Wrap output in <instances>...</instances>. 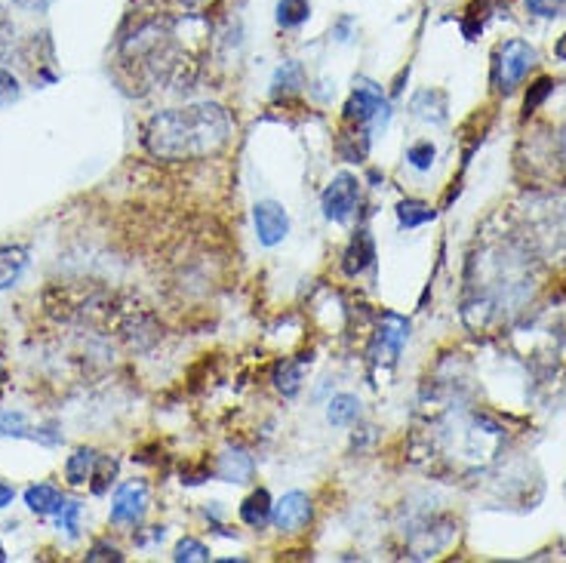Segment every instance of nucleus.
Here are the masks:
<instances>
[{
  "label": "nucleus",
  "mask_w": 566,
  "mask_h": 563,
  "mask_svg": "<svg viewBox=\"0 0 566 563\" xmlns=\"http://www.w3.org/2000/svg\"><path fill=\"white\" fill-rule=\"evenodd\" d=\"M536 253L520 234L487 240L468 262L462 317L471 330L508 324L530 302L536 284Z\"/></svg>",
  "instance_id": "f257e3e1"
},
{
  "label": "nucleus",
  "mask_w": 566,
  "mask_h": 563,
  "mask_svg": "<svg viewBox=\"0 0 566 563\" xmlns=\"http://www.w3.org/2000/svg\"><path fill=\"white\" fill-rule=\"evenodd\" d=\"M231 139V120L216 102H194L160 111L148 120L145 145L164 160H197L222 151Z\"/></svg>",
  "instance_id": "f03ea898"
},
{
  "label": "nucleus",
  "mask_w": 566,
  "mask_h": 563,
  "mask_svg": "<svg viewBox=\"0 0 566 563\" xmlns=\"http://www.w3.org/2000/svg\"><path fill=\"white\" fill-rule=\"evenodd\" d=\"M505 447V428L480 410L456 407L431 431V450L456 477L487 471Z\"/></svg>",
  "instance_id": "7ed1b4c3"
},
{
  "label": "nucleus",
  "mask_w": 566,
  "mask_h": 563,
  "mask_svg": "<svg viewBox=\"0 0 566 563\" xmlns=\"http://www.w3.org/2000/svg\"><path fill=\"white\" fill-rule=\"evenodd\" d=\"M520 219V240L536 259L566 262V197H530Z\"/></svg>",
  "instance_id": "20e7f679"
},
{
  "label": "nucleus",
  "mask_w": 566,
  "mask_h": 563,
  "mask_svg": "<svg viewBox=\"0 0 566 563\" xmlns=\"http://www.w3.org/2000/svg\"><path fill=\"white\" fill-rule=\"evenodd\" d=\"M539 62V53L527 44V40H508V44L499 50V59H496V87L502 93H514L523 77H527Z\"/></svg>",
  "instance_id": "39448f33"
},
{
  "label": "nucleus",
  "mask_w": 566,
  "mask_h": 563,
  "mask_svg": "<svg viewBox=\"0 0 566 563\" xmlns=\"http://www.w3.org/2000/svg\"><path fill=\"white\" fill-rule=\"evenodd\" d=\"M345 117L354 120L357 127L367 130V127H385L391 111H388V102H385V96L376 84H363L351 93V99L345 105Z\"/></svg>",
  "instance_id": "423d86ee"
},
{
  "label": "nucleus",
  "mask_w": 566,
  "mask_h": 563,
  "mask_svg": "<svg viewBox=\"0 0 566 563\" xmlns=\"http://www.w3.org/2000/svg\"><path fill=\"white\" fill-rule=\"evenodd\" d=\"M357 200H360V182H357V176L339 173V176L327 185L323 197H320L323 216H327L330 222L345 225V222L354 216V210H357Z\"/></svg>",
  "instance_id": "0eeeda50"
},
{
  "label": "nucleus",
  "mask_w": 566,
  "mask_h": 563,
  "mask_svg": "<svg viewBox=\"0 0 566 563\" xmlns=\"http://www.w3.org/2000/svg\"><path fill=\"white\" fill-rule=\"evenodd\" d=\"M145 508H148V487L142 480H127V484H120L117 493H114V502H111V524H127V527H136L139 520L145 517Z\"/></svg>",
  "instance_id": "6e6552de"
},
{
  "label": "nucleus",
  "mask_w": 566,
  "mask_h": 563,
  "mask_svg": "<svg viewBox=\"0 0 566 563\" xmlns=\"http://www.w3.org/2000/svg\"><path fill=\"white\" fill-rule=\"evenodd\" d=\"M253 222H256V237L262 247H277L280 240L290 234V216L277 200H262V204H256Z\"/></svg>",
  "instance_id": "1a4fd4ad"
},
{
  "label": "nucleus",
  "mask_w": 566,
  "mask_h": 563,
  "mask_svg": "<svg viewBox=\"0 0 566 563\" xmlns=\"http://www.w3.org/2000/svg\"><path fill=\"white\" fill-rule=\"evenodd\" d=\"M407 336H410L407 320L397 317V314H385L382 327L376 333V342H373V360H376V364H382V360H385V364H394L403 342H407Z\"/></svg>",
  "instance_id": "9d476101"
},
{
  "label": "nucleus",
  "mask_w": 566,
  "mask_h": 563,
  "mask_svg": "<svg viewBox=\"0 0 566 563\" xmlns=\"http://www.w3.org/2000/svg\"><path fill=\"white\" fill-rule=\"evenodd\" d=\"M271 520L280 533H296L311 520V499L305 493H287L271 511Z\"/></svg>",
  "instance_id": "9b49d317"
},
{
  "label": "nucleus",
  "mask_w": 566,
  "mask_h": 563,
  "mask_svg": "<svg viewBox=\"0 0 566 563\" xmlns=\"http://www.w3.org/2000/svg\"><path fill=\"white\" fill-rule=\"evenodd\" d=\"M376 259V244H373V237L370 231H357V237L351 240V247L345 253V274H360V271H367Z\"/></svg>",
  "instance_id": "f8f14e48"
},
{
  "label": "nucleus",
  "mask_w": 566,
  "mask_h": 563,
  "mask_svg": "<svg viewBox=\"0 0 566 563\" xmlns=\"http://www.w3.org/2000/svg\"><path fill=\"white\" fill-rule=\"evenodd\" d=\"M96 465H99V453L96 450H77L68 465H65V477L71 487H84L96 477Z\"/></svg>",
  "instance_id": "ddd939ff"
},
{
  "label": "nucleus",
  "mask_w": 566,
  "mask_h": 563,
  "mask_svg": "<svg viewBox=\"0 0 566 563\" xmlns=\"http://www.w3.org/2000/svg\"><path fill=\"white\" fill-rule=\"evenodd\" d=\"M28 265V253L22 247H0V290H10Z\"/></svg>",
  "instance_id": "4468645a"
},
{
  "label": "nucleus",
  "mask_w": 566,
  "mask_h": 563,
  "mask_svg": "<svg viewBox=\"0 0 566 563\" xmlns=\"http://www.w3.org/2000/svg\"><path fill=\"white\" fill-rule=\"evenodd\" d=\"M62 493L50 484H37V487H28L25 490V505L34 511V514H56L62 508Z\"/></svg>",
  "instance_id": "2eb2a0df"
},
{
  "label": "nucleus",
  "mask_w": 566,
  "mask_h": 563,
  "mask_svg": "<svg viewBox=\"0 0 566 563\" xmlns=\"http://www.w3.org/2000/svg\"><path fill=\"white\" fill-rule=\"evenodd\" d=\"M327 419L336 428H348L360 419V400L354 394H336L327 407Z\"/></svg>",
  "instance_id": "dca6fc26"
},
{
  "label": "nucleus",
  "mask_w": 566,
  "mask_h": 563,
  "mask_svg": "<svg viewBox=\"0 0 566 563\" xmlns=\"http://www.w3.org/2000/svg\"><path fill=\"white\" fill-rule=\"evenodd\" d=\"M271 511H274V505L265 490H256L244 505H240V517H244L247 527H265L271 520Z\"/></svg>",
  "instance_id": "f3484780"
},
{
  "label": "nucleus",
  "mask_w": 566,
  "mask_h": 563,
  "mask_svg": "<svg viewBox=\"0 0 566 563\" xmlns=\"http://www.w3.org/2000/svg\"><path fill=\"white\" fill-rule=\"evenodd\" d=\"M308 16H311L308 0H277V25L280 28H299L302 22H308Z\"/></svg>",
  "instance_id": "a211bd4d"
},
{
  "label": "nucleus",
  "mask_w": 566,
  "mask_h": 563,
  "mask_svg": "<svg viewBox=\"0 0 566 563\" xmlns=\"http://www.w3.org/2000/svg\"><path fill=\"white\" fill-rule=\"evenodd\" d=\"M397 219H400L403 228H419V225L434 219V210L428 204H419V200H403V204L397 207Z\"/></svg>",
  "instance_id": "6ab92c4d"
},
{
  "label": "nucleus",
  "mask_w": 566,
  "mask_h": 563,
  "mask_svg": "<svg viewBox=\"0 0 566 563\" xmlns=\"http://www.w3.org/2000/svg\"><path fill=\"white\" fill-rule=\"evenodd\" d=\"M302 87V68L296 62H287V65H280V71L274 74V96H280V90H299Z\"/></svg>",
  "instance_id": "aec40b11"
},
{
  "label": "nucleus",
  "mask_w": 566,
  "mask_h": 563,
  "mask_svg": "<svg viewBox=\"0 0 566 563\" xmlns=\"http://www.w3.org/2000/svg\"><path fill=\"white\" fill-rule=\"evenodd\" d=\"M250 471H253V462L247 456H225L219 474L225 480H234V484H244V480L250 477Z\"/></svg>",
  "instance_id": "412c9836"
},
{
  "label": "nucleus",
  "mask_w": 566,
  "mask_h": 563,
  "mask_svg": "<svg viewBox=\"0 0 566 563\" xmlns=\"http://www.w3.org/2000/svg\"><path fill=\"white\" fill-rule=\"evenodd\" d=\"M173 560H185V563H204V560H210V548L204 545V542H197V539H182L179 545H176V554H173Z\"/></svg>",
  "instance_id": "4be33fe9"
},
{
  "label": "nucleus",
  "mask_w": 566,
  "mask_h": 563,
  "mask_svg": "<svg viewBox=\"0 0 566 563\" xmlns=\"http://www.w3.org/2000/svg\"><path fill=\"white\" fill-rule=\"evenodd\" d=\"M299 385H302V367L299 364H283L277 370V388L287 397H293L299 391Z\"/></svg>",
  "instance_id": "5701e85b"
},
{
  "label": "nucleus",
  "mask_w": 566,
  "mask_h": 563,
  "mask_svg": "<svg viewBox=\"0 0 566 563\" xmlns=\"http://www.w3.org/2000/svg\"><path fill=\"white\" fill-rule=\"evenodd\" d=\"M0 434L7 437H31L28 434V422L22 413H0Z\"/></svg>",
  "instance_id": "b1692460"
},
{
  "label": "nucleus",
  "mask_w": 566,
  "mask_h": 563,
  "mask_svg": "<svg viewBox=\"0 0 566 563\" xmlns=\"http://www.w3.org/2000/svg\"><path fill=\"white\" fill-rule=\"evenodd\" d=\"M527 10L539 19H554L566 10V0H527Z\"/></svg>",
  "instance_id": "393cba45"
},
{
  "label": "nucleus",
  "mask_w": 566,
  "mask_h": 563,
  "mask_svg": "<svg viewBox=\"0 0 566 563\" xmlns=\"http://www.w3.org/2000/svg\"><path fill=\"white\" fill-rule=\"evenodd\" d=\"M77 517H80V505L77 502H62V508L56 511L59 530H65L68 536H77Z\"/></svg>",
  "instance_id": "a878e982"
},
{
  "label": "nucleus",
  "mask_w": 566,
  "mask_h": 563,
  "mask_svg": "<svg viewBox=\"0 0 566 563\" xmlns=\"http://www.w3.org/2000/svg\"><path fill=\"white\" fill-rule=\"evenodd\" d=\"M407 160L416 167V170H431L434 164V145L431 142H419L407 151Z\"/></svg>",
  "instance_id": "bb28decb"
},
{
  "label": "nucleus",
  "mask_w": 566,
  "mask_h": 563,
  "mask_svg": "<svg viewBox=\"0 0 566 563\" xmlns=\"http://www.w3.org/2000/svg\"><path fill=\"white\" fill-rule=\"evenodd\" d=\"M16 44V25L13 19L7 16V10L0 7V56H7Z\"/></svg>",
  "instance_id": "cd10ccee"
},
{
  "label": "nucleus",
  "mask_w": 566,
  "mask_h": 563,
  "mask_svg": "<svg viewBox=\"0 0 566 563\" xmlns=\"http://www.w3.org/2000/svg\"><path fill=\"white\" fill-rule=\"evenodd\" d=\"M551 90H554V80L551 77H539L536 84H533V93L527 96V105H523V108H527V114H533Z\"/></svg>",
  "instance_id": "c85d7f7f"
},
{
  "label": "nucleus",
  "mask_w": 566,
  "mask_h": 563,
  "mask_svg": "<svg viewBox=\"0 0 566 563\" xmlns=\"http://www.w3.org/2000/svg\"><path fill=\"white\" fill-rule=\"evenodd\" d=\"M16 93H19L16 77H13L10 71L0 68V102H10V99H16Z\"/></svg>",
  "instance_id": "c756f323"
},
{
  "label": "nucleus",
  "mask_w": 566,
  "mask_h": 563,
  "mask_svg": "<svg viewBox=\"0 0 566 563\" xmlns=\"http://www.w3.org/2000/svg\"><path fill=\"white\" fill-rule=\"evenodd\" d=\"M87 560H120V551L108 548V545H96V551L87 554Z\"/></svg>",
  "instance_id": "7c9ffc66"
},
{
  "label": "nucleus",
  "mask_w": 566,
  "mask_h": 563,
  "mask_svg": "<svg viewBox=\"0 0 566 563\" xmlns=\"http://www.w3.org/2000/svg\"><path fill=\"white\" fill-rule=\"evenodd\" d=\"M13 496H16L13 487L7 484V480H0V508H7V505L13 502Z\"/></svg>",
  "instance_id": "2f4dec72"
},
{
  "label": "nucleus",
  "mask_w": 566,
  "mask_h": 563,
  "mask_svg": "<svg viewBox=\"0 0 566 563\" xmlns=\"http://www.w3.org/2000/svg\"><path fill=\"white\" fill-rule=\"evenodd\" d=\"M554 53H557V59H560V62H566V34H563V37L557 40V47H554Z\"/></svg>",
  "instance_id": "473e14b6"
},
{
  "label": "nucleus",
  "mask_w": 566,
  "mask_h": 563,
  "mask_svg": "<svg viewBox=\"0 0 566 563\" xmlns=\"http://www.w3.org/2000/svg\"><path fill=\"white\" fill-rule=\"evenodd\" d=\"M19 7H31V10H37V7H44L47 0H16Z\"/></svg>",
  "instance_id": "72a5a7b5"
},
{
  "label": "nucleus",
  "mask_w": 566,
  "mask_h": 563,
  "mask_svg": "<svg viewBox=\"0 0 566 563\" xmlns=\"http://www.w3.org/2000/svg\"><path fill=\"white\" fill-rule=\"evenodd\" d=\"M182 4H188V7H197V4H204V0H182Z\"/></svg>",
  "instance_id": "f704fd0d"
},
{
  "label": "nucleus",
  "mask_w": 566,
  "mask_h": 563,
  "mask_svg": "<svg viewBox=\"0 0 566 563\" xmlns=\"http://www.w3.org/2000/svg\"><path fill=\"white\" fill-rule=\"evenodd\" d=\"M0 560H7V557H4V548H0Z\"/></svg>",
  "instance_id": "c9c22d12"
},
{
  "label": "nucleus",
  "mask_w": 566,
  "mask_h": 563,
  "mask_svg": "<svg viewBox=\"0 0 566 563\" xmlns=\"http://www.w3.org/2000/svg\"><path fill=\"white\" fill-rule=\"evenodd\" d=\"M563 151H566V133H563Z\"/></svg>",
  "instance_id": "e433bc0d"
}]
</instances>
